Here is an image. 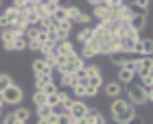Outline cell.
I'll use <instances>...</instances> for the list:
<instances>
[{"instance_id": "1", "label": "cell", "mask_w": 153, "mask_h": 124, "mask_svg": "<svg viewBox=\"0 0 153 124\" xmlns=\"http://www.w3.org/2000/svg\"><path fill=\"white\" fill-rule=\"evenodd\" d=\"M109 111H112V118L114 122L118 124H127L131 118H134V105H129L127 100L118 98V100H112V107H109Z\"/></svg>"}, {"instance_id": "2", "label": "cell", "mask_w": 153, "mask_h": 124, "mask_svg": "<svg viewBox=\"0 0 153 124\" xmlns=\"http://www.w3.org/2000/svg\"><path fill=\"white\" fill-rule=\"evenodd\" d=\"M64 59H66V65L59 70L61 76H64V74H79L83 68H85V61H83V57L79 52H72V54H68Z\"/></svg>"}, {"instance_id": "3", "label": "cell", "mask_w": 153, "mask_h": 124, "mask_svg": "<svg viewBox=\"0 0 153 124\" xmlns=\"http://www.w3.org/2000/svg\"><path fill=\"white\" fill-rule=\"evenodd\" d=\"M127 102L129 105H144V102H147V89H144L140 83L127 85Z\"/></svg>"}, {"instance_id": "4", "label": "cell", "mask_w": 153, "mask_h": 124, "mask_svg": "<svg viewBox=\"0 0 153 124\" xmlns=\"http://www.w3.org/2000/svg\"><path fill=\"white\" fill-rule=\"evenodd\" d=\"M92 7H94V18L99 20V24H105V22H112L114 20V11L109 7V0H105V2L92 0Z\"/></svg>"}, {"instance_id": "5", "label": "cell", "mask_w": 153, "mask_h": 124, "mask_svg": "<svg viewBox=\"0 0 153 124\" xmlns=\"http://www.w3.org/2000/svg\"><path fill=\"white\" fill-rule=\"evenodd\" d=\"M0 98H2L4 105H20V102H22V98H24L22 87L16 85V83H11V85L2 92V96H0Z\"/></svg>"}, {"instance_id": "6", "label": "cell", "mask_w": 153, "mask_h": 124, "mask_svg": "<svg viewBox=\"0 0 153 124\" xmlns=\"http://www.w3.org/2000/svg\"><path fill=\"white\" fill-rule=\"evenodd\" d=\"M66 20L70 24H90V15L83 13L79 7H66Z\"/></svg>"}, {"instance_id": "7", "label": "cell", "mask_w": 153, "mask_h": 124, "mask_svg": "<svg viewBox=\"0 0 153 124\" xmlns=\"http://www.w3.org/2000/svg\"><path fill=\"white\" fill-rule=\"evenodd\" d=\"M88 105L83 100H72V105H70V109H68V113L72 115V120H83L88 115Z\"/></svg>"}, {"instance_id": "8", "label": "cell", "mask_w": 153, "mask_h": 124, "mask_svg": "<svg viewBox=\"0 0 153 124\" xmlns=\"http://www.w3.org/2000/svg\"><path fill=\"white\" fill-rule=\"evenodd\" d=\"M131 15H134V9H131L129 4H120L118 9L114 11V22H120V24H129V20H131Z\"/></svg>"}, {"instance_id": "9", "label": "cell", "mask_w": 153, "mask_h": 124, "mask_svg": "<svg viewBox=\"0 0 153 124\" xmlns=\"http://www.w3.org/2000/svg\"><path fill=\"white\" fill-rule=\"evenodd\" d=\"M129 26L136 33H140L144 26H147V11H134V15H131V20H129Z\"/></svg>"}, {"instance_id": "10", "label": "cell", "mask_w": 153, "mask_h": 124, "mask_svg": "<svg viewBox=\"0 0 153 124\" xmlns=\"http://www.w3.org/2000/svg\"><path fill=\"white\" fill-rule=\"evenodd\" d=\"M31 70H33V74H35V79H42V76H53V70L48 68L42 59H35L31 63Z\"/></svg>"}, {"instance_id": "11", "label": "cell", "mask_w": 153, "mask_h": 124, "mask_svg": "<svg viewBox=\"0 0 153 124\" xmlns=\"http://www.w3.org/2000/svg\"><path fill=\"white\" fill-rule=\"evenodd\" d=\"M92 29H94V35H92V41H94V44L96 46H103V44H107V41H109V37H112V35H109V31L105 29V26H92Z\"/></svg>"}, {"instance_id": "12", "label": "cell", "mask_w": 153, "mask_h": 124, "mask_svg": "<svg viewBox=\"0 0 153 124\" xmlns=\"http://www.w3.org/2000/svg\"><path fill=\"white\" fill-rule=\"evenodd\" d=\"M53 52L57 54V57H68V54H72V52H76V50H74V44H72V41H57Z\"/></svg>"}, {"instance_id": "13", "label": "cell", "mask_w": 153, "mask_h": 124, "mask_svg": "<svg viewBox=\"0 0 153 124\" xmlns=\"http://www.w3.org/2000/svg\"><path fill=\"white\" fill-rule=\"evenodd\" d=\"M144 74H153V57H142L138 61V76Z\"/></svg>"}, {"instance_id": "14", "label": "cell", "mask_w": 153, "mask_h": 124, "mask_svg": "<svg viewBox=\"0 0 153 124\" xmlns=\"http://www.w3.org/2000/svg\"><path fill=\"white\" fill-rule=\"evenodd\" d=\"M0 39H2V48H4V50H13V41H16V33L11 31V26H9V29H4L2 33H0Z\"/></svg>"}, {"instance_id": "15", "label": "cell", "mask_w": 153, "mask_h": 124, "mask_svg": "<svg viewBox=\"0 0 153 124\" xmlns=\"http://www.w3.org/2000/svg\"><path fill=\"white\" fill-rule=\"evenodd\" d=\"M105 94H107L112 100H118V98H120V94H123V85H120L118 81L107 83V85H105Z\"/></svg>"}, {"instance_id": "16", "label": "cell", "mask_w": 153, "mask_h": 124, "mask_svg": "<svg viewBox=\"0 0 153 124\" xmlns=\"http://www.w3.org/2000/svg\"><path fill=\"white\" fill-rule=\"evenodd\" d=\"M79 54L83 59H92V57H96V54H101V52H99V46H96L94 41H90V44H83L81 46V52Z\"/></svg>"}, {"instance_id": "17", "label": "cell", "mask_w": 153, "mask_h": 124, "mask_svg": "<svg viewBox=\"0 0 153 124\" xmlns=\"http://www.w3.org/2000/svg\"><path fill=\"white\" fill-rule=\"evenodd\" d=\"M92 35H94L92 26H83V29L76 33V41H81V46L83 44H90V41H92Z\"/></svg>"}, {"instance_id": "18", "label": "cell", "mask_w": 153, "mask_h": 124, "mask_svg": "<svg viewBox=\"0 0 153 124\" xmlns=\"http://www.w3.org/2000/svg\"><path fill=\"white\" fill-rule=\"evenodd\" d=\"M70 29H72V24H70V22H61V24L57 26V41H68Z\"/></svg>"}, {"instance_id": "19", "label": "cell", "mask_w": 153, "mask_h": 124, "mask_svg": "<svg viewBox=\"0 0 153 124\" xmlns=\"http://www.w3.org/2000/svg\"><path fill=\"white\" fill-rule=\"evenodd\" d=\"M140 54L142 57H153V39H140Z\"/></svg>"}, {"instance_id": "20", "label": "cell", "mask_w": 153, "mask_h": 124, "mask_svg": "<svg viewBox=\"0 0 153 124\" xmlns=\"http://www.w3.org/2000/svg\"><path fill=\"white\" fill-rule=\"evenodd\" d=\"M13 118H16L18 122H24V124H29V120H31V111L26 107H18L16 111H13Z\"/></svg>"}, {"instance_id": "21", "label": "cell", "mask_w": 153, "mask_h": 124, "mask_svg": "<svg viewBox=\"0 0 153 124\" xmlns=\"http://www.w3.org/2000/svg\"><path fill=\"white\" fill-rule=\"evenodd\" d=\"M134 76H136L134 72L120 68V72H118V83H120V85H131V83H134Z\"/></svg>"}, {"instance_id": "22", "label": "cell", "mask_w": 153, "mask_h": 124, "mask_svg": "<svg viewBox=\"0 0 153 124\" xmlns=\"http://www.w3.org/2000/svg\"><path fill=\"white\" fill-rule=\"evenodd\" d=\"M61 85L74 89L76 85H79V76H76V74H64V76H61Z\"/></svg>"}, {"instance_id": "23", "label": "cell", "mask_w": 153, "mask_h": 124, "mask_svg": "<svg viewBox=\"0 0 153 124\" xmlns=\"http://www.w3.org/2000/svg\"><path fill=\"white\" fill-rule=\"evenodd\" d=\"M42 7H44L46 15H48V18H53V13L61 7V2H57V0H48V2H42Z\"/></svg>"}, {"instance_id": "24", "label": "cell", "mask_w": 153, "mask_h": 124, "mask_svg": "<svg viewBox=\"0 0 153 124\" xmlns=\"http://www.w3.org/2000/svg\"><path fill=\"white\" fill-rule=\"evenodd\" d=\"M4 18L9 20V24L13 26V24H16L18 20H20V11H18V9H13V7H9V9L4 11Z\"/></svg>"}, {"instance_id": "25", "label": "cell", "mask_w": 153, "mask_h": 124, "mask_svg": "<svg viewBox=\"0 0 153 124\" xmlns=\"http://www.w3.org/2000/svg\"><path fill=\"white\" fill-rule=\"evenodd\" d=\"M42 61H44V63L51 68V70H55V68H57V54H55V52L44 54V57H42Z\"/></svg>"}, {"instance_id": "26", "label": "cell", "mask_w": 153, "mask_h": 124, "mask_svg": "<svg viewBox=\"0 0 153 124\" xmlns=\"http://www.w3.org/2000/svg\"><path fill=\"white\" fill-rule=\"evenodd\" d=\"M33 105H35V109L44 107L46 105V94L44 92H35V94H33Z\"/></svg>"}, {"instance_id": "27", "label": "cell", "mask_w": 153, "mask_h": 124, "mask_svg": "<svg viewBox=\"0 0 153 124\" xmlns=\"http://www.w3.org/2000/svg\"><path fill=\"white\" fill-rule=\"evenodd\" d=\"M53 20H55L57 24H61V22H68V20H66V7H64V4H61L59 9L53 13Z\"/></svg>"}, {"instance_id": "28", "label": "cell", "mask_w": 153, "mask_h": 124, "mask_svg": "<svg viewBox=\"0 0 153 124\" xmlns=\"http://www.w3.org/2000/svg\"><path fill=\"white\" fill-rule=\"evenodd\" d=\"M26 48H29V41L24 39V35L22 37H16V41H13V50L22 52V50H26Z\"/></svg>"}, {"instance_id": "29", "label": "cell", "mask_w": 153, "mask_h": 124, "mask_svg": "<svg viewBox=\"0 0 153 124\" xmlns=\"http://www.w3.org/2000/svg\"><path fill=\"white\" fill-rule=\"evenodd\" d=\"M48 83H53V76H42V79H35V92H44V87Z\"/></svg>"}, {"instance_id": "30", "label": "cell", "mask_w": 153, "mask_h": 124, "mask_svg": "<svg viewBox=\"0 0 153 124\" xmlns=\"http://www.w3.org/2000/svg\"><path fill=\"white\" fill-rule=\"evenodd\" d=\"M24 20H26V24H29V26L39 24V18H37V13H35V11H24Z\"/></svg>"}, {"instance_id": "31", "label": "cell", "mask_w": 153, "mask_h": 124, "mask_svg": "<svg viewBox=\"0 0 153 124\" xmlns=\"http://www.w3.org/2000/svg\"><path fill=\"white\" fill-rule=\"evenodd\" d=\"M140 85L147 89H153V74H144V76H140Z\"/></svg>"}, {"instance_id": "32", "label": "cell", "mask_w": 153, "mask_h": 124, "mask_svg": "<svg viewBox=\"0 0 153 124\" xmlns=\"http://www.w3.org/2000/svg\"><path fill=\"white\" fill-rule=\"evenodd\" d=\"M11 83H13V81H11L9 74H0V96H2V92L11 85Z\"/></svg>"}, {"instance_id": "33", "label": "cell", "mask_w": 153, "mask_h": 124, "mask_svg": "<svg viewBox=\"0 0 153 124\" xmlns=\"http://www.w3.org/2000/svg\"><path fill=\"white\" fill-rule=\"evenodd\" d=\"M59 102H61V98H59V92H57V94H53V96H46V105L51 107V109H55V107L59 105Z\"/></svg>"}, {"instance_id": "34", "label": "cell", "mask_w": 153, "mask_h": 124, "mask_svg": "<svg viewBox=\"0 0 153 124\" xmlns=\"http://www.w3.org/2000/svg\"><path fill=\"white\" fill-rule=\"evenodd\" d=\"M35 111H37V118H39V120H44V118H48V115H53V109L48 107V105L39 107V109H35Z\"/></svg>"}, {"instance_id": "35", "label": "cell", "mask_w": 153, "mask_h": 124, "mask_svg": "<svg viewBox=\"0 0 153 124\" xmlns=\"http://www.w3.org/2000/svg\"><path fill=\"white\" fill-rule=\"evenodd\" d=\"M103 85V76H90V81H88V87H92V89H96L99 92V87Z\"/></svg>"}, {"instance_id": "36", "label": "cell", "mask_w": 153, "mask_h": 124, "mask_svg": "<svg viewBox=\"0 0 153 124\" xmlns=\"http://www.w3.org/2000/svg\"><path fill=\"white\" fill-rule=\"evenodd\" d=\"M85 74H88V79L90 76H101V68L99 65H85Z\"/></svg>"}, {"instance_id": "37", "label": "cell", "mask_w": 153, "mask_h": 124, "mask_svg": "<svg viewBox=\"0 0 153 124\" xmlns=\"http://www.w3.org/2000/svg\"><path fill=\"white\" fill-rule=\"evenodd\" d=\"M57 92H59V85H57L55 81L48 83V85L44 87V94H46V96H53V94H57Z\"/></svg>"}, {"instance_id": "38", "label": "cell", "mask_w": 153, "mask_h": 124, "mask_svg": "<svg viewBox=\"0 0 153 124\" xmlns=\"http://www.w3.org/2000/svg\"><path fill=\"white\" fill-rule=\"evenodd\" d=\"M35 41H39L42 46L48 44V35H46V31L44 29H37V35H35Z\"/></svg>"}, {"instance_id": "39", "label": "cell", "mask_w": 153, "mask_h": 124, "mask_svg": "<svg viewBox=\"0 0 153 124\" xmlns=\"http://www.w3.org/2000/svg\"><path fill=\"white\" fill-rule=\"evenodd\" d=\"M74 120H72V115L70 113H61V115H57V124H72Z\"/></svg>"}, {"instance_id": "40", "label": "cell", "mask_w": 153, "mask_h": 124, "mask_svg": "<svg viewBox=\"0 0 153 124\" xmlns=\"http://www.w3.org/2000/svg\"><path fill=\"white\" fill-rule=\"evenodd\" d=\"M72 94H76V96H79V100H81L83 96H85V87H83V85H76V87L72 89Z\"/></svg>"}, {"instance_id": "41", "label": "cell", "mask_w": 153, "mask_h": 124, "mask_svg": "<svg viewBox=\"0 0 153 124\" xmlns=\"http://www.w3.org/2000/svg\"><path fill=\"white\" fill-rule=\"evenodd\" d=\"M0 124H16V118H13V113H9V115H4V118L0 120Z\"/></svg>"}, {"instance_id": "42", "label": "cell", "mask_w": 153, "mask_h": 124, "mask_svg": "<svg viewBox=\"0 0 153 124\" xmlns=\"http://www.w3.org/2000/svg\"><path fill=\"white\" fill-rule=\"evenodd\" d=\"M9 26H11V24H9V20H7V18H4V13H2V15H0V29L4 31V29H9Z\"/></svg>"}, {"instance_id": "43", "label": "cell", "mask_w": 153, "mask_h": 124, "mask_svg": "<svg viewBox=\"0 0 153 124\" xmlns=\"http://www.w3.org/2000/svg\"><path fill=\"white\" fill-rule=\"evenodd\" d=\"M39 48H42V44H39V41H35V39H33V41H29V50H37V52H39Z\"/></svg>"}, {"instance_id": "44", "label": "cell", "mask_w": 153, "mask_h": 124, "mask_svg": "<svg viewBox=\"0 0 153 124\" xmlns=\"http://www.w3.org/2000/svg\"><path fill=\"white\" fill-rule=\"evenodd\" d=\"M127 124H144V120L140 118V115H134V118H131V120H129Z\"/></svg>"}, {"instance_id": "45", "label": "cell", "mask_w": 153, "mask_h": 124, "mask_svg": "<svg viewBox=\"0 0 153 124\" xmlns=\"http://www.w3.org/2000/svg\"><path fill=\"white\" fill-rule=\"evenodd\" d=\"M99 92H96V89H92V87H85V96H96Z\"/></svg>"}, {"instance_id": "46", "label": "cell", "mask_w": 153, "mask_h": 124, "mask_svg": "<svg viewBox=\"0 0 153 124\" xmlns=\"http://www.w3.org/2000/svg\"><path fill=\"white\" fill-rule=\"evenodd\" d=\"M147 102H153V89H149V92H147Z\"/></svg>"}, {"instance_id": "47", "label": "cell", "mask_w": 153, "mask_h": 124, "mask_svg": "<svg viewBox=\"0 0 153 124\" xmlns=\"http://www.w3.org/2000/svg\"><path fill=\"white\" fill-rule=\"evenodd\" d=\"M72 124H88V122H85V118H83V120H74Z\"/></svg>"}, {"instance_id": "48", "label": "cell", "mask_w": 153, "mask_h": 124, "mask_svg": "<svg viewBox=\"0 0 153 124\" xmlns=\"http://www.w3.org/2000/svg\"><path fill=\"white\" fill-rule=\"evenodd\" d=\"M37 124H48V120L44 118V120H37Z\"/></svg>"}, {"instance_id": "49", "label": "cell", "mask_w": 153, "mask_h": 124, "mask_svg": "<svg viewBox=\"0 0 153 124\" xmlns=\"http://www.w3.org/2000/svg\"><path fill=\"white\" fill-rule=\"evenodd\" d=\"M2 107H4V102H2V98H0V111H2Z\"/></svg>"}, {"instance_id": "50", "label": "cell", "mask_w": 153, "mask_h": 124, "mask_svg": "<svg viewBox=\"0 0 153 124\" xmlns=\"http://www.w3.org/2000/svg\"><path fill=\"white\" fill-rule=\"evenodd\" d=\"M0 120H2V111H0Z\"/></svg>"}]
</instances>
